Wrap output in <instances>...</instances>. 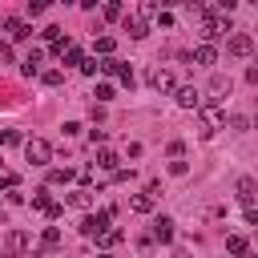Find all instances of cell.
<instances>
[{
	"instance_id": "obj_1",
	"label": "cell",
	"mask_w": 258,
	"mask_h": 258,
	"mask_svg": "<svg viewBox=\"0 0 258 258\" xmlns=\"http://www.w3.org/2000/svg\"><path fill=\"white\" fill-rule=\"evenodd\" d=\"M198 32H202L206 40H214V36L230 32V16H218V12H202V16H198Z\"/></svg>"
},
{
	"instance_id": "obj_2",
	"label": "cell",
	"mask_w": 258,
	"mask_h": 258,
	"mask_svg": "<svg viewBox=\"0 0 258 258\" xmlns=\"http://www.w3.org/2000/svg\"><path fill=\"white\" fill-rule=\"evenodd\" d=\"M198 113H202V125H206L202 133H206V137H210L214 129H222V125H226V109H222L218 101H202V105H198Z\"/></svg>"
},
{
	"instance_id": "obj_3",
	"label": "cell",
	"mask_w": 258,
	"mask_h": 258,
	"mask_svg": "<svg viewBox=\"0 0 258 258\" xmlns=\"http://www.w3.org/2000/svg\"><path fill=\"white\" fill-rule=\"evenodd\" d=\"M117 210L109 206V210H101V214H89V218H81V234L85 238H101L105 230H109V218H113Z\"/></svg>"
},
{
	"instance_id": "obj_4",
	"label": "cell",
	"mask_w": 258,
	"mask_h": 258,
	"mask_svg": "<svg viewBox=\"0 0 258 258\" xmlns=\"http://www.w3.org/2000/svg\"><path fill=\"white\" fill-rule=\"evenodd\" d=\"M24 157H28V165H48L52 161V145L44 137H32V141H24Z\"/></svg>"
},
{
	"instance_id": "obj_5",
	"label": "cell",
	"mask_w": 258,
	"mask_h": 258,
	"mask_svg": "<svg viewBox=\"0 0 258 258\" xmlns=\"http://www.w3.org/2000/svg\"><path fill=\"white\" fill-rule=\"evenodd\" d=\"M145 81H149V89H157V93H169V89H173V73H169L165 64H153Z\"/></svg>"
},
{
	"instance_id": "obj_6",
	"label": "cell",
	"mask_w": 258,
	"mask_h": 258,
	"mask_svg": "<svg viewBox=\"0 0 258 258\" xmlns=\"http://www.w3.org/2000/svg\"><path fill=\"white\" fill-rule=\"evenodd\" d=\"M28 242H32V238H28L24 230H12V234L4 238V254H8V258H24V250H28Z\"/></svg>"
},
{
	"instance_id": "obj_7",
	"label": "cell",
	"mask_w": 258,
	"mask_h": 258,
	"mask_svg": "<svg viewBox=\"0 0 258 258\" xmlns=\"http://www.w3.org/2000/svg\"><path fill=\"white\" fill-rule=\"evenodd\" d=\"M226 52H230V56H250V52H254V36H250V32H234L230 44H226Z\"/></svg>"
},
{
	"instance_id": "obj_8",
	"label": "cell",
	"mask_w": 258,
	"mask_h": 258,
	"mask_svg": "<svg viewBox=\"0 0 258 258\" xmlns=\"http://www.w3.org/2000/svg\"><path fill=\"white\" fill-rule=\"evenodd\" d=\"M173 101H177V109H198L202 105V93L194 85H181V89H173Z\"/></svg>"
},
{
	"instance_id": "obj_9",
	"label": "cell",
	"mask_w": 258,
	"mask_h": 258,
	"mask_svg": "<svg viewBox=\"0 0 258 258\" xmlns=\"http://www.w3.org/2000/svg\"><path fill=\"white\" fill-rule=\"evenodd\" d=\"M4 32H8V40H28V36H32V28H28L20 16H8V20H4Z\"/></svg>"
},
{
	"instance_id": "obj_10",
	"label": "cell",
	"mask_w": 258,
	"mask_h": 258,
	"mask_svg": "<svg viewBox=\"0 0 258 258\" xmlns=\"http://www.w3.org/2000/svg\"><path fill=\"white\" fill-rule=\"evenodd\" d=\"M230 77H222V73H214V81H210V93H214V101H222V97H230Z\"/></svg>"
},
{
	"instance_id": "obj_11",
	"label": "cell",
	"mask_w": 258,
	"mask_h": 258,
	"mask_svg": "<svg viewBox=\"0 0 258 258\" xmlns=\"http://www.w3.org/2000/svg\"><path fill=\"white\" fill-rule=\"evenodd\" d=\"M69 206H77V210H89V206H93V189H89V185L73 189V194H69Z\"/></svg>"
},
{
	"instance_id": "obj_12",
	"label": "cell",
	"mask_w": 258,
	"mask_h": 258,
	"mask_svg": "<svg viewBox=\"0 0 258 258\" xmlns=\"http://www.w3.org/2000/svg\"><path fill=\"white\" fill-rule=\"evenodd\" d=\"M153 202H157V198H149V194H133V198H129V210H133V214H153Z\"/></svg>"
},
{
	"instance_id": "obj_13",
	"label": "cell",
	"mask_w": 258,
	"mask_h": 258,
	"mask_svg": "<svg viewBox=\"0 0 258 258\" xmlns=\"http://www.w3.org/2000/svg\"><path fill=\"white\" fill-rule=\"evenodd\" d=\"M153 238L157 242H173V218H157L153 222Z\"/></svg>"
},
{
	"instance_id": "obj_14",
	"label": "cell",
	"mask_w": 258,
	"mask_h": 258,
	"mask_svg": "<svg viewBox=\"0 0 258 258\" xmlns=\"http://www.w3.org/2000/svg\"><path fill=\"white\" fill-rule=\"evenodd\" d=\"M214 60H218V48L214 44H198L194 48V64H214Z\"/></svg>"
},
{
	"instance_id": "obj_15",
	"label": "cell",
	"mask_w": 258,
	"mask_h": 258,
	"mask_svg": "<svg viewBox=\"0 0 258 258\" xmlns=\"http://www.w3.org/2000/svg\"><path fill=\"white\" fill-rule=\"evenodd\" d=\"M40 60H44V52H40V48H32V52L24 56V77H36V73H40Z\"/></svg>"
},
{
	"instance_id": "obj_16",
	"label": "cell",
	"mask_w": 258,
	"mask_h": 258,
	"mask_svg": "<svg viewBox=\"0 0 258 258\" xmlns=\"http://www.w3.org/2000/svg\"><path fill=\"white\" fill-rule=\"evenodd\" d=\"M238 202H242V206L254 202V177H238Z\"/></svg>"
},
{
	"instance_id": "obj_17",
	"label": "cell",
	"mask_w": 258,
	"mask_h": 258,
	"mask_svg": "<svg viewBox=\"0 0 258 258\" xmlns=\"http://www.w3.org/2000/svg\"><path fill=\"white\" fill-rule=\"evenodd\" d=\"M56 246H60V230H56V226H48V230L40 234V250H56Z\"/></svg>"
},
{
	"instance_id": "obj_18",
	"label": "cell",
	"mask_w": 258,
	"mask_h": 258,
	"mask_svg": "<svg viewBox=\"0 0 258 258\" xmlns=\"http://www.w3.org/2000/svg\"><path fill=\"white\" fill-rule=\"evenodd\" d=\"M97 165H101V169H109V173H113V169H121V165H117V153H113V149H101V153H97Z\"/></svg>"
},
{
	"instance_id": "obj_19",
	"label": "cell",
	"mask_w": 258,
	"mask_h": 258,
	"mask_svg": "<svg viewBox=\"0 0 258 258\" xmlns=\"http://www.w3.org/2000/svg\"><path fill=\"white\" fill-rule=\"evenodd\" d=\"M125 32H129L133 40H141V36H145V20H137V16L129 20V16H125Z\"/></svg>"
},
{
	"instance_id": "obj_20",
	"label": "cell",
	"mask_w": 258,
	"mask_h": 258,
	"mask_svg": "<svg viewBox=\"0 0 258 258\" xmlns=\"http://www.w3.org/2000/svg\"><path fill=\"white\" fill-rule=\"evenodd\" d=\"M226 250L242 258V254H246V238H242V234H230V238H226Z\"/></svg>"
},
{
	"instance_id": "obj_21",
	"label": "cell",
	"mask_w": 258,
	"mask_h": 258,
	"mask_svg": "<svg viewBox=\"0 0 258 258\" xmlns=\"http://www.w3.org/2000/svg\"><path fill=\"white\" fill-rule=\"evenodd\" d=\"M137 12H141L137 20H157V12H161V8H157L153 0H141V8H137Z\"/></svg>"
},
{
	"instance_id": "obj_22",
	"label": "cell",
	"mask_w": 258,
	"mask_h": 258,
	"mask_svg": "<svg viewBox=\"0 0 258 258\" xmlns=\"http://www.w3.org/2000/svg\"><path fill=\"white\" fill-rule=\"evenodd\" d=\"M73 181V169H52L48 173V185H69Z\"/></svg>"
},
{
	"instance_id": "obj_23",
	"label": "cell",
	"mask_w": 258,
	"mask_h": 258,
	"mask_svg": "<svg viewBox=\"0 0 258 258\" xmlns=\"http://www.w3.org/2000/svg\"><path fill=\"white\" fill-rule=\"evenodd\" d=\"M113 48H117L113 36H97V52H101V56H113Z\"/></svg>"
},
{
	"instance_id": "obj_24",
	"label": "cell",
	"mask_w": 258,
	"mask_h": 258,
	"mask_svg": "<svg viewBox=\"0 0 258 258\" xmlns=\"http://www.w3.org/2000/svg\"><path fill=\"white\" fill-rule=\"evenodd\" d=\"M40 81H44L48 89H56V85L64 81V73H60V69H48V73H40Z\"/></svg>"
},
{
	"instance_id": "obj_25",
	"label": "cell",
	"mask_w": 258,
	"mask_h": 258,
	"mask_svg": "<svg viewBox=\"0 0 258 258\" xmlns=\"http://www.w3.org/2000/svg\"><path fill=\"white\" fill-rule=\"evenodd\" d=\"M48 206H52L48 189H36V194H32V210H48Z\"/></svg>"
},
{
	"instance_id": "obj_26",
	"label": "cell",
	"mask_w": 258,
	"mask_h": 258,
	"mask_svg": "<svg viewBox=\"0 0 258 258\" xmlns=\"http://www.w3.org/2000/svg\"><path fill=\"white\" fill-rule=\"evenodd\" d=\"M105 20H121V0H105Z\"/></svg>"
},
{
	"instance_id": "obj_27",
	"label": "cell",
	"mask_w": 258,
	"mask_h": 258,
	"mask_svg": "<svg viewBox=\"0 0 258 258\" xmlns=\"http://www.w3.org/2000/svg\"><path fill=\"white\" fill-rule=\"evenodd\" d=\"M81 73H85V77L101 73V60H97V56H85V60H81Z\"/></svg>"
},
{
	"instance_id": "obj_28",
	"label": "cell",
	"mask_w": 258,
	"mask_h": 258,
	"mask_svg": "<svg viewBox=\"0 0 258 258\" xmlns=\"http://www.w3.org/2000/svg\"><path fill=\"white\" fill-rule=\"evenodd\" d=\"M234 8H238V0H214V12H218V16H230Z\"/></svg>"
},
{
	"instance_id": "obj_29",
	"label": "cell",
	"mask_w": 258,
	"mask_h": 258,
	"mask_svg": "<svg viewBox=\"0 0 258 258\" xmlns=\"http://www.w3.org/2000/svg\"><path fill=\"white\" fill-rule=\"evenodd\" d=\"M24 137L16 133V129H0V145H20Z\"/></svg>"
},
{
	"instance_id": "obj_30",
	"label": "cell",
	"mask_w": 258,
	"mask_h": 258,
	"mask_svg": "<svg viewBox=\"0 0 258 258\" xmlns=\"http://www.w3.org/2000/svg\"><path fill=\"white\" fill-rule=\"evenodd\" d=\"M169 173H173V177H185V173H189V165H185L181 157H173V161H169Z\"/></svg>"
},
{
	"instance_id": "obj_31",
	"label": "cell",
	"mask_w": 258,
	"mask_h": 258,
	"mask_svg": "<svg viewBox=\"0 0 258 258\" xmlns=\"http://www.w3.org/2000/svg\"><path fill=\"white\" fill-rule=\"evenodd\" d=\"M40 36H44L48 44H56V40H60V28H56V24H48V28H40Z\"/></svg>"
},
{
	"instance_id": "obj_32",
	"label": "cell",
	"mask_w": 258,
	"mask_h": 258,
	"mask_svg": "<svg viewBox=\"0 0 258 258\" xmlns=\"http://www.w3.org/2000/svg\"><path fill=\"white\" fill-rule=\"evenodd\" d=\"M121 238H125V234H121V230H105V234H101V242H105V246H117V242H121Z\"/></svg>"
},
{
	"instance_id": "obj_33",
	"label": "cell",
	"mask_w": 258,
	"mask_h": 258,
	"mask_svg": "<svg viewBox=\"0 0 258 258\" xmlns=\"http://www.w3.org/2000/svg\"><path fill=\"white\" fill-rule=\"evenodd\" d=\"M48 4H52V0H28V12H32V16H40Z\"/></svg>"
},
{
	"instance_id": "obj_34",
	"label": "cell",
	"mask_w": 258,
	"mask_h": 258,
	"mask_svg": "<svg viewBox=\"0 0 258 258\" xmlns=\"http://www.w3.org/2000/svg\"><path fill=\"white\" fill-rule=\"evenodd\" d=\"M113 97V85H97V101H109Z\"/></svg>"
},
{
	"instance_id": "obj_35",
	"label": "cell",
	"mask_w": 258,
	"mask_h": 258,
	"mask_svg": "<svg viewBox=\"0 0 258 258\" xmlns=\"http://www.w3.org/2000/svg\"><path fill=\"white\" fill-rule=\"evenodd\" d=\"M246 81H250V85H258V60H254V64L246 69Z\"/></svg>"
},
{
	"instance_id": "obj_36",
	"label": "cell",
	"mask_w": 258,
	"mask_h": 258,
	"mask_svg": "<svg viewBox=\"0 0 258 258\" xmlns=\"http://www.w3.org/2000/svg\"><path fill=\"white\" fill-rule=\"evenodd\" d=\"M246 222H250V226H258V206H250V210H246Z\"/></svg>"
},
{
	"instance_id": "obj_37",
	"label": "cell",
	"mask_w": 258,
	"mask_h": 258,
	"mask_svg": "<svg viewBox=\"0 0 258 258\" xmlns=\"http://www.w3.org/2000/svg\"><path fill=\"white\" fill-rule=\"evenodd\" d=\"M153 4H157V8L165 12V8H169V4H177V0H153Z\"/></svg>"
},
{
	"instance_id": "obj_38",
	"label": "cell",
	"mask_w": 258,
	"mask_h": 258,
	"mask_svg": "<svg viewBox=\"0 0 258 258\" xmlns=\"http://www.w3.org/2000/svg\"><path fill=\"white\" fill-rule=\"evenodd\" d=\"M77 4H81V8H97V0H77Z\"/></svg>"
},
{
	"instance_id": "obj_39",
	"label": "cell",
	"mask_w": 258,
	"mask_h": 258,
	"mask_svg": "<svg viewBox=\"0 0 258 258\" xmlns=\"http://www.w3.org/2000/svg\"><path fill=\"white\" fill-rule=\"evenodd\" d=\"M169 258H189V254H185V250H173V254H169Z\"/></svg>"
},
{
	"instance_id": "obj_40",
	"label": "cell",
	"mask_w": 258,
	"mask_h": 258,
	"mask_svg": "<svg viewBox=\"0 0 258 258\" xmlns=\"http://www.w3.org/2000/svg\"><path fill=\"white\" fill-rule=\"evenodd\" d=\"M4 177H8V169H4V161H0V181H4Z\"/></svg>"
},
{
	"instance_id": "obj_41",
	"label": "cell",
	"mask_w": 258,
	"mask_h": 258,
	"mask_svg": "<svg viewBox=\"0 0 258 258\" xmlns=\"http://www.w3.org/2000/svg\"><path fill=\"white\" fill-rule=\"evenodd\" d=\"M97 258H117V254H109V250H105V254H97Z\"/></svg>"
},
{
	"instance_id": "obj_42",
	"label": "cell",
	"mask_w": 258,
	"mask_h": 258,
	"mask_svg": "<svg viewBox=\"0 0 258 258\" xmlns=\"http://www.w3.org/2000/svg\"><path fill=\"white\" fill-rule=\"evenodd\" d=\"M254 129H258V113H254Z\"/></svg>"
},
{
	"instance_id": "obj_43",
	"label": "cell",
	"mask_w": 258,
	"mask_h": 258,
	"mask_svg": "<svg viewBox=\"0 0 258 258\" xmlns=\"http://www.w3.org/2000/svg\"><path fill=\"white\" fill-rule=\"evenodd\" d=\"M254 4H258V0H254Z\"/></svg>"
}]
</instances>
